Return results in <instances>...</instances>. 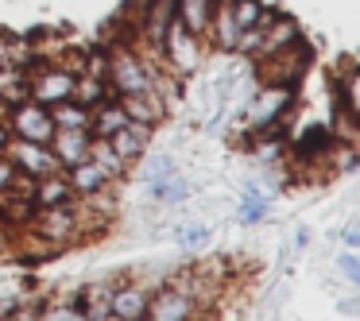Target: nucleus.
<instances>
[{
    "instance_id": "10",
    "label": "nucleus",
    "mask_w": 360,
    "mask_h": 321,
    "mask_svg": "<svg viewBox=\"0 0 360 321\" xmlns=\"http://www.w3.org/2000/svg\"><path fill=\"white\" fill-rule=\"evenodd\" d=\"M117 105L124 109V117H128V124H143V128H155L159 120L167 117V101H163V93H124V97H117Z\"/></svg>"
},
{
    "instance_id": "7",
    "label": "nucleus",
    "mask_w": 360,
    "mask_h": 321,
    "mask_svg": "<svg viewBox=\"0 0 360 321\" xmlns=\"http://www.w3.org/2000/svg\"><path fill=\"white\" fill-rule=\"evenodd\" d=\"M8 159L16 163L20 174H27V178H43V174H58L63 166H58V159L51 155V148H43V143H8Z\"/></svg>"
},
{
    "instance_id": "23",
    "label": "nucleus",
    "mask_w": 360,
    "mask_h": 321,
    "mask_svg": "<svg viewBox=\"0 0 360 321\" xmlns=\"http://www.w3.org/2000/svg\"><path fill=\"white\" fill-rule=\"evenodd\" d=\"M148 190H151V197H155L159 205H182L190 197V186L179 178V171H174L171 178H163V182H151Z\"/></svg>"
},
{
    "instance_id": "2",
    "label": "nucleus",
    "mask_w": 360,
    "mask_h": 321,
    "mask_svg": "<svg viewBox=\"0 0 360 321\" xmlns=\"http://www.w3.org/2000/svg\"><path fill=\"white\" fill-rule=\"evenodd\" d=\"M159 55H163V66L171 74H194L202 66V35L186 32L179 20H171L163 43H159Z\"/></svg>"
},
{
    "instance_id": "25",
    "label": "nucleus",
    "mask_w": 360,
    "mask_h": 321,
    "mask_svg": "<svg viewBox=\"0 0 360 321\" xmlns=\"http://www.w3.org/2000/svg\"><path fill=\"white\" fill-rule=\"evenodd\" d=\"M35 321H89L78 302H47L35 306Z\"/></svg>"
},
{
    "instance_id": "31",
    "label": "nucleus",
    "mask_w": 360,
    "mask_h": 321,
    "mask_svg": "<svg viewBox=\"0 0 360 321\" xmlns=\"http://www.w3.org/2000/svg\"><path fill=\"white\" fill-rule=\"evenodd\" d=\"M306 244H310V228H306V225H298L295 232H290V248H295V251H302Z\"/></svg>"
},
{
    "instance_id": "13",
    "label": "nucleus",
    "mask_w": 360,
    "mask_h": 321,
    "mask_svg": "<svg viewBox=\"0 0 360 321\" xmlns=\"http://www.w3.org/2000/svg\"><path fill=\"white\" fill-rule=\"evenodd\" d=\"M295 39H302V35H298V24H295V20H290V16H271V24L264 27V35H259L256 58H267V55H275V51L290 47Z\"/></svg>"
},
{
    "instance_id": "28",
    "label": "nucleus",
    "mask_w": 360,
    "mask_h": 321,
    "mask_svg": "<svg viewBox=\"0 0 360 321\" xmlns=\"http://www.w3.org/2000/svg\"><path fill=\"white\" fill-rule=\"evenodd\" d=\"M16 163H12V159H8V151H4V155H0V197H4V194H8V186H12V182H16Z\"/></svg>"
},
{
    "instance_id": "5",
    "label": "nucleus",
    "mask_w": 360,
    "mask_h": 321,
    "mask_svg": "<svg viewBox=\"0 0 360 321\" xmlns=\"http://www.w3.org/2000/svg\"><path fill=\"white\" fill-rule=\"evenodd\" d=\"M290 109H295V86H264L248 109V120L256 132H264L271 124H287Z\"/></svg>"
},
{
    "instance_id": "6",
    "label": "nucleus",
    "mask_w": 360,
    "mask_h": 321,
    "mask_svg": "<svg viewBox=\"0 0 360 321\" xmlns=\"http://www.w3.org/2000/svg\"><path fill=\"white\" fill-rule=\"evenodd\" d=\"M198 310H202V306H198L194 298L186 294V290L174 287V282H167V287L151 290L143 321H194Z\"/></svg>"
},
{
    "instance_id": "18",
    "label": "nucleus",
    "mask_w": 360,
    "mask_h": 321,
    "mask_svg": "<svg viewBox=\"0 0 360 321\" xmlns=\"http://www.w3.org/2000/svg\"><path fill=\"white\" fill-rule=\"evenodd\" d=\"M109 294H112V282H86L74 302L86 310L89 321H105L109 317Z\"/></svg>"
},
{
    "instance_id": "34",
    "label": "nucleus",
    "mask_w": 360,
    "mask_h": 321,
    "mask_svg": "<svg viewBox=\"0 0 360 321\" xmlns=\"http://www.w3.org/2000/svg\"><path fill=\"white\" fill-rule=\"evenodd\" d=\"M0 321H16V313H12V310H4V313H0Z\"/></svg>"
},
{
    "instance_id": "30",
    "label": "nucleus",
    "mask_w": 360,
    "mask_h": 321,
    "mask_svg": "<svg viewBox=\"0 0 360 321\" xmlns=\"http://www.w3.org/2000/svg\"><path fill=\"white\" fill-rule=\"evenodd\" d=\"M341 240H345V248H349V251H356V248H360V225H356V221H352V225L341 232Z\"/></svg>"
},
{
    "instance_id": "15",
    "label": "nucleus",
    "mask_w": 360,
    "mask_h": 321,
    "mask_svg": "<svg viewBox=\"0 0 360 321\" xmlns=\"http://www.w3.org/2000/svg\"><path fill=\"white\" fill-rule=\"evenodd\" d=\"M213 8H217V0H174V20L186 32L205 35L210 32V20H213Z\"/></svg>"
},
{
    "instance_id": "19",
    "label": "nucleus",
    "mask_w": 360,
    "mask_h": 321,
    "mask_svg": "<svg viewBox=\"0 0 360 321\" xmlns=\"http://www.w3.org/2000/svg\"><path fill=\"white\" fill-rule=\"evenodd\" d=\"M275 12L267 8L264 0H233V20L236 32H252V27H267Z\"/></svg>"
},
{
    "instance_id": "24",
    "label": "nucleus",
    "mask_w": 360,
    "mask_h": 321,
    "mask_svg": "<svg viewBox=\"0 0 360 321\" xmlns=\"http://www.w3.org/2000/svg\"><path fill=\"white\" fill-rule=\"evenodd\" d=\"M105 97H109V86H105L101 78H94V74H78V81H74V101H82L86 109H97Z\"/></svg>"
},
{
    "instance_id": "35",
    "label": "nucleus",
    "mask_w": 360,
    "mask_h": 321,
    "mask_svg": "<svg viewBox=\"0 0 360 321\" xmlns=\"http://www.w3.org/2000/svg\"><path fill=\"white\" fill-rule=\"evenodd\" d=\"M105 321H124V317H105Z\"/></svg>"
},
{
    "instance_id": "4",
    "label": "nucleus",
    "mask_w": 360,
    "mask_h": 321,
    "mask_svg": "<svg viewBox=\"0 0 360 321\" xmlns=\"http://www.w3.org/2000/svg\"><path fill=\"white\" fill-rule=\"evenodd\" d=\"M74 81H78V74H74L66 63L39 66V70L27 74V97L51 109V105H58V101H66V97H74Z\"/></svg>"
},
{
    "instance_id": "17",
    "label": "nucleus",
    "mask_w": 360,
    "mask_h": 321,
    "mask_svg": "<svg viewBox=\"0 0 360 321\" xmlns=\"http://www.w3.org/2000/svg\"><path fill=\"white\" fill-rule=\"evenodd\" d=\"M337 148V132L329 124H310L302 136H298V143H295V155L298 159H321V155H329V151Z\"/></svg>"
},
{
    "instance_id": "9",
    "label": "nucleus",
    "mask_w": 360,
    "mask_h": 321,
    "mask_svg": "<svg viewBox=\"0 0 360 321\" xmlns=\"http://www.w3.org/2000/svg\"><path fill=\"white\" fill-rule=\"evenodd\" d=\"M148 298L151 290L143 287V282H117L109 294V317H124V321H143V313H148Z\"/></svg>"
},
{
    "instance_id": "16",
    "label": "nucleus",
    "mask_w": 360,
    "mask_h": 321,
    "mask_svg": "<svg viewBox=\"0 0 360 321\" xmlns=\"http://www.w3.org/2000/svg\"><path fill=\"white\" fill-rule=\"evenodd\" d=\"M124 124H128V117L117 105V97H105L97 109H89V132H94V140H109V136L120 132Z\"/></svg>"
},
{
    "instance_id": "29",
    "label": "nucleus",
    "mask_w": 360,
    "mask_h": 321,
    "mask_svg": "<svg viewBox=\"0 0 360 321\" xmlns=\"http://www.w3.org/2000/svg\"><path fill=\"white\" fill-rule=\"evenodd\" d=\"M341 275L349 282H360V259H356V251H345V256H341Z\"/></svg>"
},
{
    "instance_id": "22",
    "label": "nucleus",
    "mask_w": 360,
    "mask_h": 321,
    "mask_svg": "<svg viewBox=\"0 0 360 321\" xmlns=\"http://www.w3.org/2000/svg\"><path fill=\"white\" fill-rule=\"evenodd\" d=\"M51 120H55V128H89V109L74 97H66V101L51 105Z\"/></svg>"
},
{
    "instance_id": "27",
    "label": "nucleus",
    "mask_w": 360,
    "mask_h": 321,
    "mask_svg": "<svg viewBox=\"0 0 360 321\" xmlns=\"http://www.w3.org/2000/svg\"><path fill=\"white\" fill-rule=\"evenodd\" d=\"M179 244H182L186 251L205 248V244H210V225H194V228H186V232L179 236Z\"/></svg>"
},
{
    "instance_id": "3",
    "label": "nucleus",
    "mask_w": 360,
    "mask_h": 321,
    "mask_svg": "<svg viewBox=\"0 0 360 321\" xmlns=\"http://www.w3.org/2000/svg\"><path fill=\"white\" fill-rule=\"evenodd\" d=\"M8 132L12 140H24V143H43L47 148L51 136H55V120H51V109L39 101H20L16 109H8Z\"/></svg>"
},
{
    "instance_id": "20",
    "label": "nucleus",
    "mask_w": 360,
    "mask_h": 321,
    "mask_svg": "<svg viewBox=\"0 0 360 321\" xmlns=\"http://www.w3.org/2000/svg\"><path fill=\"white\" fill-rule=\"evenodd\" d=\"M136 163H140V178L148 182V186H151V182L171 178V174L179 171V166H174V155H167V151H143Z\"/></svg>"
},
{
    "instance_id": "14",
    "label": "nucleus",
    "mask_w": 360,
    "mask_h": 321,
    "mask_svg": "<svg viewBox=\"0 0 360 321\" xmlns=\"http://www.w3.org/2000/svg\"><path fill=\"white\" fill-rule=\"evenodd\" d=\"M148 140H151V128H143V124H124L120 132H112L109 136V143H112V151H117L120 159H124L128 166L136 163V159L148 151Z\"/></svg>"
},
{
    "instance_id": "21",
    "label": "nucleus",
    "mask_w": 360,
    "mask_h": 321,
    "mask_svg": "<svg viewBox=\"0 0 360 321\" xmlns=\"http://www.w3.org/2000/svg\"><path fill=\"white\" fill-rule=\"evenodd\" d=\"M89 159H94V163L101 166L109 182H112V178H120V174H128V163L117 155V151H112V143H109V140H94V143H89Z\"/></svg>"
},
{
    "instance_id": "11",
    "label": "nucleus",
    "mask_w": 360,
    "mask_h": 321,
    "mask_svg": "<svg viewBox=\"0 0 360 321\" xmlns=\"http://www.w3.org/2000/svg\"><path fill=\"white\" fill-rule=\"evenodd\" d=\"M63 205H74V190L63 171L32 182V209H63Z\"/></svg>"
},
{
    "instance_id": "1",
    "label": "nucleus",
    "mask_w": 360,
    "mask_h": 321,
    "mask_svg": "<svg viewBox=\"0 0 360 321\" xmlns=\"http://www.w3.org/2000/svg\"><path fill=\"white\" fill-rule=\"evenodd\" d=\"M310 63H314L310 43L295 39L290 47L275 51V55H267V58H259V81H264V86H295V81L306 74V66H310Z\"/></svg>"
},
{
    "instance_id": "32",
    "label": "nucleus",
    "mask_w": 360,
    "mask_h": 321,
    "mask_svg": "<svg viewBox=\"0 0 360 321\" xmlns=\"http://www.w3.org/2000/svg\"><path fill=\"white\" fill-rule=\"evenodd\" d=\"M8 143H12V132H8V124H0V155L8 151Z\"/></svg>"
},
{
    "instance_id": "8",
    "label": "nucleus",
    "mask_w": 360,
    "mask_h": 321,
    "mask_svg": "<svg viewBox=\"0 0 360 321\" xmlns=\"http://www.w3.org/2000/svg\"><path fill=\"white\" fill-rule=\"evenodd\" d=\"M89 143H94V132L89 128H55V136H51V155L58 159V166H74L82 163V159H89Z\"/></svg>"
},
{
    "instance_id": "26",
    "label": "nucleus",
    "mask_w": 360,
    "mask_h": 321,
    "mask_svg": "<svg viewBox=\"0 0 360 321\" xmlns=\"http://www.w3.org/2000/svg\"><path fill=\"white\" fill-rule=\"evenodd\" d=\"M264 217H267V197H259L248 190V197L236 205V221H240V225H259Z\"/></svg>"
},
{
    "instance_id": "33",
    "label": "nucleus",
    "mask_w": 360,
    "mask_h": 321,
    "mask_svg": "<svg viewBox=\"0 0 360 321\" xmlns=\"http://www.w3.org/2000/svg\"><path fill=\"white\" fill-rule=\"evenodd\" d=\"M341 313H349V317H352V313H360V306L356 302H341Z\"/></svg>"
},
{
    "instance_id": "12",
    "label": "nucleus",
    "mask_w": 360,
    "mask_h": 321,
    "mask_svg": "<svg viewBox=\"0 0 360 321\" xmlns=\"http://www.w3.org/2000/svg\"><path fill=\"white\" fill-rule=\"evenodd\" d=\"M63 174H66V182H70L74 197H94V194H101V190L109 186V178H105V171L94 163V159H82V163L66 166Z\"/></svg>"
}]
</instances>
